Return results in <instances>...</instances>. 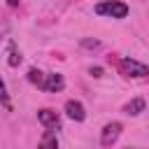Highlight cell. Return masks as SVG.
Listing matches in <instances>:
<instances>
[{
  "mask_svg": "<svg viewBox=\"0 0 149 149\" xmlns=\"http://www.w3.org/2000/svg\"><path fill=\"white\" fill-rule=\"evenodd\" d=\"M95 14H100V16H112V19H126V16H128V5H126V2H119V0L98 2V5H95Z\"/></svg>",
  "mask_w": 149,
  "mask_h": 149,
  "instance_id": "6da1fadb",
  "label": "cell"
},
{
  "mask_svg": "<svg viewBox=\"0 0 149 149\" xmlns=\"http://www.w3.org/2000/svg\"><path fill=\"white\" fill-rule=\"evenodd\" d=\"M119 65H121V70H123L126 74H130V77H147V74H149V68H147L144 63L135 61V58H121Z\"/></svg>",
  "mask_w": 149,
  "mask_h": 149,
  "instance_id": "7a4b0ae2",
  "label": "cell"
},
{
  "mask_svg": "<svg viewBox=\"0 0 149 149\" xmlns=\"http://www.w3.org/2000/svg\"><path fill=\"white\" fill-rule=\"evenodd\" d=\"M121 130H123V126H121L119 121H112V123H107V126L102 128V133H100V144H102V147H112V144L119 140Z\"/></svg>",
  "mask_w": 149,
  "mask_h": 149,
  "instance_id": "3957f363",
  "label": "cell"
},
{
  "mask_svg": "<svg viewBox=\"0 0 149 149\" xmlns=\"http://www.w3.org/2000/svg\"><path fill=\"white\" fill-rule=\"evenodd\" d=\"M37 121L47 128V130H58L61 128V119L54 109H40L37 112Z\"/></svg>",
  "mask_w": 149,
  "mask_h": 149,
  "instance_id": "277c9868",
  "label": "cell"
},
{
  "mask_svg": "<svg viewBox=\"0 0 149 149\" xmlns=\"http://www.w3.org/2000/svg\"><path fill=\"white\" fill-rule=\"evenodd\" d=\"M65 114H68V119H72V121H84V119H86L84 105H81L79 100H68V102H65Z\"/></svg>",
  "mask_w": 149,
  "mask_h": 149,
  "instance_id": "5b68a950",
  "label": "cell"
},
{
  "mask_svg": "<svg viewBox=\"0 0 149 149\" xmlns=\"http://www.w3.org/2000/svg\"><path fill=\"white\" fill-rule=\"evenodd\" d=\"M63 88H65V79H63L61 74H47L42 91H47V93H58V91H63Z\"/></svg>",
  "mask_w": 149,
  "mask_h": 149,
  "instance_id": "8992f818",
  "label": "cell"
},
{
  "mask_svg": "<svg viewBox=\"0 0 149 149\" xmlns=\"http://www.w3.org/2000/svg\"><path fill=\"white\" fill-rule=\"evenodd\" d=\"M142 109H144V100H142V98H135V100H130V102L123 107V112H126L128 116H137Z\"/></svg>",
  "mask_w": 149,
  "mask_h": 149,
  "instance_id": "52a82bcc",
  "label": "cell"
},
{
  "mask_svg": "<svg viewBox=\"0 0 149 149\" xmlns=\"http://www.w3.org/2000/svg\"><path fill=\"white\" fill-rule=\"evenodd\" d=\"M44 79H47V74H44V72H40L37 68H30V70H28V81H30V84H35L37 88H42V86H44Z\"/></svg>",
  "mask_w": 149,
  "mask_h": 149,
  "instance_id": "ba28073f",
  "label": "cell"
},
{
  "mask_svg": "<svg viewBox=\"0 0 149 149\" xmlns=\"http://www.w3.org/2000/svg\"><path fill=\"white\" fill-rule=\"evenodd\" d=\"M7 49H9V61H7V63H9L12 68H16V65L21 63V54L14 49V42H7Z\"/></svg>",
  "mask_w": 149,
  "mask_h": 149,
  "instance_id": "9c48e42d",
  "label": "cell"
},
{
  "mask_svg": "<svg viewBox=\"0 0 149 149\" xmlns=\"http://www.w3.org/2000/svg\"><path fill=\"white\" fill-rule=\"evenodd\" d=\"M42 147H49V149H56V147H58V140H56L54 130H49V133L42 137Z\"/></svg>",
  "mask_w": 149,
  "mask_h": 149,
  "instance_id": "30bf717a",
  "label": "cell"
},
{
  "mask_svg": "<svg viewBox=\"0 0 149 149\" xmlns=\"http://www.w3.org/2000/svg\"><path fill=\"white\" fill-rule=\"evenodd\" d=\"M81 47H84V49H98V47H100V42H98V40H88V37H86V40H81Z\"/></svg>",
  "mask_w": 149,
  "mask_h": 149,
  "instance_id": "8fae6325",
  "label": "cell"
},
{
  "mask_svg": "<svg viewBox=\"0 0 149 149\" xmlns=\"http://www.w3.org/2000/svg\"><path fill=\"white\" fill-rule=\"evenodd\" d=\"M91 77H102V68H91Z\"/></svg>",
  "mask_w": 149,
  "mask_h": 149,
  "instance_id": "7c38bea8",
  "label": "cell"
}]
</instances>
